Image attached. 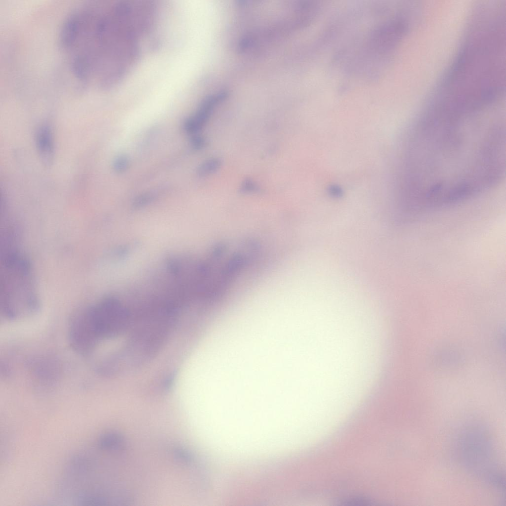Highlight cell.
<instances>
[{"label":"cell","instance_id":"cell-1","mask_svg":"<svg viewBox=\"0 0 506 506\" xmlns=\"http://www.w3.org/2000/svg\"><path fill=\"white\" fill-rule=\"evenodd\" d=\"M4 255L1 272V309L10 319L24 318L38 307L30 265L15 251Z\"/></svg>","mask_w":506,"mask_h":506},{"label":"cell","instance_id":"cell-2","mask_svg":"<svg viewBox=\"0 0 506 506\" xmlns=\"http://www.w3.org/2000/svg\"><path fill=\"white\" fill-rule=\"evenodd\" d=\"M461 439V451L465 464L468 463L472 471H476L499 488L504 485L502 475L494 467L493 450L485 435L478 434V430L465 434Z\"/></svg>","mask_w":506,"mask_h":506},{"label":"cell","instance_id":"cell-3","mask_svg":"<svg viewBox=\"0 0 506 506\" xmlns=\"http://www.w3.org/2000/svg\"><path fill=\"white\" fill-rule=\"evenodd\" d=\"M84 310L91 332L98 342L117 336L127 326V314L114 299L104 300Z\"/></svg>","mask_w":506,"mask_h":506},{"label":"cell","instance_id":"cell-4","mask_svg":"<svg viewBox=\"0 0 506 506\" xmlns=\"http://www.w3.org/2000/svg\"><path fill=\"white\" fill-rule=\"evenodd\" d=\"M227 95V91L221 90L204 99L195 113L184 121L182 126L184 131L191 135L197 134L207 123L216 106Z\"/></svg>","mask_w":506,"mask_h":506},{"label":"cell","instance_id":"cell-5","mask_svg":"<svg viewBox=\"0 0 506 506\" xmlns=\"http://www.w3.org/2000/svg\"><path fill=\"white\" fill-rule=\"evenodd\" d=\"M38 149L43 160L47 163L51 159L53 152V140L50 128L42 126L38 130L36 135Z\"/></svg>","mask_w":506,"mask_h":506},{"label":"cell","instance_id":"cell-6","mask_svg":"<svg viewBox=\"0 0 506 506\" xmlns=\"http://www.w3.org/2000/svg\"><path fill=\"white\" fill-rule=\"evenodd\" d=\"M221 164V161L218 158L208 159L198 166L196 173L199 176L209 175L216 171L220 168Z\"/></svg>","mask_w":506,"mask_h":506},{"label":"cell","instance_id":"cell-7","mask_svg":"<svg viewBox=\"0 0 506 506\" xmlns=\"http://www.w3.org/2000/svg\"><path fill=\"white\" fill-rule=\"evenodd\" d=\"M129 161L128 157L125 154L117 156L113 162V169L117 173L125 172L128 168Z\"/></svg>","mask_w":506,"mask_h":506},{"label":"cell","instance_id":"cell-8","mask_svg":"<svg viewBox=\"0 0 506 506\" xmlns=\"http://www.w3.org/2000/svg\"><path fill=\"white\" fill-rule=\"evenodd\" d=\"M240 190L244 193H253L259 192L260 189L253 181L247 179L241 184Z\"/></svg>","mask_w":506,"mask_h":506},{"label":"cell","instance_id":"cell-9","mask_svg":"<svg viewBox=\"0 0 506 506\" xmlns=\"http://www.w3.org/2000/svg\"><path fill=\"white\" fill-rule=\"evenodd\" d=\"M190 144L193 149L199 150L205 147L206 141L203 136L196 134L190 139Z\"/></svg>","mask_w":506,"mask_h":506},{"label":"cell","instance_id":"cell-10","mask_svg":"<svg viewBox=\"0 0 506 506\" xmlns=\"http://www.w3.org/2000/svg\"><path fill=\"white\" fill-rule=\"evenodd\" d=\"M154 194L152 193H145L137 197L135 200L134 204L137 206H141L148 203L154 198Z\"/></svg>","mask_w":506,"mask_h":506}]
</instances>
